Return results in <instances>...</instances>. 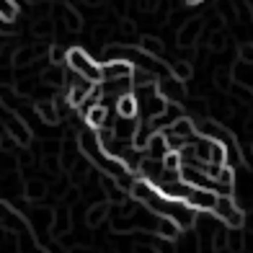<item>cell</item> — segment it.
<instances>
[{
	"instance_id": "ffe728a7",
	"label": "cell",
	"mask_w": 253,
	"mask_h": 253,
	"mask_svg": "<svg viewBox=\"0 0 253 253\" xmlns=\"http://www.w3.org/2000/svg\"><path fill=\"white\" fill-rule=\"evenodd\" d=\"M243 248H246L243 227H227V251L230 253H243Z\"/></svg>"
},
{
	"instance_id": "d6a6232c",
	"label": "cell",
	"mask_w": 253,
	"mask_h": 253,
	"mask_svg": "<svg viewBox=\"0 0 253 253\" xmlns=\"http://www.w3.org/2000/svg\"><path fill=\"white\" fill-rule=\"evenodd\" d=\"M251 153H253V145H251Z\"/></svg>"
},
{
	"instance_id": "f1b7e54d",
	"label": "cell",
	"mask_w": 253,
	"mask_h": 253,
	"mask_svg": "<svg viewBox=\"0 0 253 253\" xmlns=\"http://www.w3.org/2000/svg\"><path fill=\"white\" fill-rule=\"evenodd\" d=\"M238 54H240V65H253V44H251V42L240 44Z\"/></svg>"
},
{
	"instance_id": "ba28073f",
	"label": "cell",
	"mask_w": 253,
	"mask_h": 253,
	"mask_svg": "<svg viewBox=\"0 0 253 253\" xmlns=\"http://www.w3.org/2000/svg\"><path fill=\"white\" fill-rule=\"evenodd\" d=\"M137 126H140V122H137V117L134 119H124V117H119L117 122H114V137L117 140H122V142H132L134 140V134H137Z\"/></svg>"
},
{
	"instance_id": "2e32d148",
	"label": "cell",
	"mask_w": 253,
	"mask_h": 253,
	"mask_svg": "<svg viewBox=\"0 0 253 253\" xmlns=\"http://www.w3.org/2000/svg\"><path fill=\"white\" fill-rule=\"evenodd\" d=\"M39 80H42L44 85H52V88L62 85L65 83V65H49V67H44V73H42Z\"/></svg>"
},
{
	"instance_id": "603a6c76",
	"label": "cell",
	"mask_w": 253,
	"mask_h": 253,
	"mask_svg": "<svg viewBox=\"0 0 253 253\" xmlns=\"http://www.w3.org/2000/svg\"><path fill=\"white\" fill-rule=\"evenodd\" d=\"M44 168H47V173H52V176H60V170H62V155L44 153Z\"/></svg>"
},
{
	"instance_id": "7c38bea8",
	"label": "cell",
	"mask_w": 253,
	"mask_h": 253,
	"mask_svg": "<svg viewBox=\"0 0 253 253\" xmlns=\"http://www.w3.org/2000/svg\"><path fill=\"white\" fill-rule=\"evenodd\" d=\"M52 233L60 238L70 233V207H57L54 210V220H52Z\"/></svg>"
},
{
	"instance_id": "4fadbf2b",
	"label": "cell",
	"mask_w": 253,
	"mask_h": 253,
	"mask_svg": "<svg viewBox=\"0 0 253 253\" xmlns=\"http://www.w3.org/2000/svg\"><path fill=\"white\" fill-rule=\"evenodd\" d=\"M109 210H111V204H109V202H98V204H93V207H90V210L85 212V225H88V227H98L101 222H106Z\"/></svg>"
},
{
	"instance_id": "484cf974",
	"label": "cell",
	"mask_w": 253,
	"mask_h": 253,
	"mask_svg": "<svg viewBox=\"0 0 253 253\" xmlns=\"http://www.w3.org/2000/svg\"><path fill=\"white\" fill-rule=\"evenodd\" d=\"M214 83H217L220 90H230V88H233V80H230V70H227V67H222V70L214 73Z\"/></svg>"
},
{
	"instance_id": "6da1fadb",
	"label": "cell",
	"mask_w": 253,
	"mask_h": 253,
	"mask_svg": "<svg viewBox=\"0 0 253 253\" xmlns=\"http://www.w3.org/2000/svg\"><path fill=\"white\" fill-rule=\"evenodd\" d=\"M65 62H67V67H70L73 73L88 78L90 83H101V65L93 62V57H90L85 49H80V47L67 49V60Z\"/></svg>"
},
{
	"instance_id": "4dcf8cb0",
	"label": "cell",
	"mask_w": 253,
	"mask_h": 253,
	"mask_svg": "<svg viewBox=\"0 0 253 253\" xmlns=\"http://www.w3.org/2000/svg\"><path fill=\"white\" fill-rule=\"evenodd\" d=\"M78 197H80V191H78V189H70V191L65 194V204H73Z\"/></svg>"
},
{
	"instance_id": "8fae6325",
	"label": "cell",
	"mask_w": 253,
	"mask_h": 253,
	"mask_svg": "<svg viewBox=\"0 0 253 253\" xmlns=\"http://www.w3.org/2000/svg\"><path fill=\"white\" fill-rule=\"evenodd\" d=\"M199 34H202V21H199V18L186 21V26L178 31V44H181L183 49H189V47H194V44H197Z\"/></svg>"
},
{
	"instance_id": "5bb4252c",
	"label": "cell",
	"mask_w": 253,
	"mask_h": 253,
	"mask_svg": "<svg viewBox=\"0 0 253 253\" xmlns=\"http://www.w3.org/2000/svg\"><path fill=\"white\" fill-rule=\"evenodd\" d=\"M47 183H44L42 178H29L26 183H24V197L29 199V202H39V199H44L47 197Z\"/></svg>"
},
{
	"instance_id": "cb8c5ba5",
	"label": "cell",
	"mask_w": 253,
	"mask_h": 253,
	"mask_svg": "<svg viewBox=\"0 0 253 253\" xmlns=\"http://www.w3.org/2000/svg\"><path fill=\"white\" fill-rule=\"evenodd\" d=\"M16 16H18V3L16 0H0V18H5V21L13 24Z\"/></svg>"
},
{
	"instance_id": "9a60e30c",
	"label": "cell",
	"mask_w": 253,
	"mask_h": 253,
	"mask_svg": "<svg viewBox=\"0 0 253 253\" xmlns=\"http://www.w3.org/2000/svg\"><path fill=\"white\" fill-rule=\"evenodd\" d=\"M137 111H140V106H137V98L134 93H124L122 98H117V114L124 119H134Z\"/></svg>"
},
{
	"instance_id": "e0dca14e",
	"label": "cell",
	"mask_w": 253,
	"mask_h": 253,
	"mask_svg": "<svg viewBox=\"0 0 253 253\" xmlns=\"http://www.w3.org/2000/svg\"><path fill=\"white\" fill-rule=\"evenodd\" d=\"M140 49H142L145 54L155 57V60H163V57H166V44L160 42L158 37H142V42H140Z\"/></svg>"
},
{
	"instance_id": "d4e9b609",
	"label": "cell",
	"mask_w": 253,
	"mask_h": 253,
	"mask_svg": "<svg viewBox=\"0 0 253 253\" xmlns=\"http://www.w3.org/2000/svg\"><path fill=\"white\" fill-rule=\"evenodd\" d=\"M181 153L178 150H168L166 153V158H163V168H168V170H178L181 168Z\"/></svg>"
},
{
	"instance_id": "1f68e13d",
	"label": "cell",
	"mask_w": 253,
	"mask_h": 253,
	"mask_svg": "<svg viewBox=\"0 0 253 253\" xmlns=\"http://www.w3.org/2000/svg\"><path fill=\"white\" fill-rule=\"evenodd\" d=\"M70 253H101V251H96V248H70Z\"/></svg>"
},
{
	"instance_id": "9c48e42d",
	"label": "cell",
	"mask_w": 253,
	"mask_h": 253,
	"mask_svg": "<svg viewBox=\"0 0 253 253\" xmlns=\"http://www.w3.org/2000/svg\"><path fill=\"white\" fill-rule=\"evenodd\" d=\"M168 150H170V147H168L166 134L163 132H153L150 140H147V145H145V155L147 158H155V160H163Z\"/></svg>"
},
{
	"instance_id": "277c9868",
	"label": "cell",
	"mask_w": 253,
	"mask_h": 253,
	"mask_svg": "<svg viewBox=\"0 0 253 253\" xmlns=\"http://www.w3.org/2000/svg\"><path fill=\"white\" fill-rule=\"evenodd\" d=\"M3 122H5V132L13 137V140L18 142V145H29L31 142V129H29V124L21 119V117H16V114H10V111H5V117H3Z\"/></svg>"
},
{
	"instance_id": "52a82bcc",
	"label": "cell",
	"mask_w": 253,
	"mask_h": 253,
	"mask_svg": "<svg viewBox=\"0 0 253 253\" xmlns=\"http://www.w3.org/2000/svg\"><path fill=\"white\" fill-rule=\"evenodd\" d=\"M129 75H132V65L124 60H114V62L101 65V83H106V80H122Z\"/></svg>"
},
{
	"instance_id": "83f0119b",
	"label": "cell",
	"mask_w": 253,
	"mask_h": 253,
	"mask_svg": "<svg viewBox=\"0 0 253 253\" xmlns=\"http://www.w3.org/2000/svg\"><path fill=\"white\" fill-rule=\"evenodd\" d=\"M155 251L158 253H178L176 240H168V238H158L155 240Z\"/></svg>"
},
{
	"instance_id": "30bf717a",
	"label": "cell",
	"mask_w": 253,
	"mask_h": 253,
	"mask_svg": "<svg viewBox=\"0 0 253 253\" xmlns=\"http://www.w3.org/2000/svg\"><path fill=\"white\" fill-rule=\"evenodd\" d=\"M34 114L44 122V124H49V126H54V124H60V111H57V106H54V101H37L34 103Z\"/></svg>"
},
{
	"instance_id": "5b68a950",
	"label": "cell",
	"mask_w": 253,
	"mask_h": 253,
	"mask_svg": "<svg viewBox=\"0 0 253 253\" xmlns=\"http://www.w3.org/2000/svg\"><path fill=\"white\" fill-rule=\"evenodd\" d=\"M214 202H217V194L212 189H197V186H194V191L189 194V199H186V204L191 207V210H197V212H212Z\"/></svg>"
},
{
	"instance_id": "7a4b0ae2",
	"label": "cell",
	"mask_w": 253,
	"mask_h": 253,
	"mask_svg": "<svg viewBox=\"0 0 253 253\" xmlns=\"http://www.w3.org/2000/svg\"><path fill=\"white\" fill-rule=\"evenodd\" d=\"M212 214L227 227H243V222H246V214L233 197H217Z\"/></svg>"
},
{
	"instance_id": "d6986e66",
	"label": "cell",
	"mask_w": 253,
	"mask_h": 253,
	"mask_svg": "<svg viewBox=\"0 0 253 253\" xmlns=\"http://www.w3.org/2000/svg\"><path fill=\"white\" fill-rule=\"evenodd\" d=\"M155 233H158L160 238L176 240V238L181 235V227H178V222H176V220H170V217H160L158 225H155Z\"/></svg>"
},
{
	"instance_id": "44dd1931",
	"label": "cell",
	"mask_w": 253,
	"mask_h": 253,
	"mask_svg": "<svg viewBox=\"0 0 253 253\" xmlns=\"http://www.w3.org/2000/svg\"><path fill=\"white\" fill-rule=\"evenodd\" d=\"M170 67V75H173L176 80H181V83H186V80L191 78V62H186V60H178V62H173V65H168Z\"/></svg>"
},
{
	"instance_id": "f546056e",
	"label": "cell",
	"mask_w": 253,
	"mask_h": 253,
	"mask_svg": "<svg viewBox=\"0 0 253 253\" xmlns=\"http://www.w3.org/2000/svg\"><path fill=\"white\" fill-rule=\"evenodd\" d=\"M210 49L212 52H222L225 49V31H214L210 37Z\"/></svg>"
},
{
	"instance_id": "ac0fdd59",
	"label": "cell",
	"mask_w": 253,
	"mask_h": 253,
	"mask_svg": "<svg viewBox=\"0 0 253 253\" xmlns=\"http://www.w3.org/2000/svg\"><path fill=\"white\" fill-rule=\"evenodd\" d=\"M106 117H109V109L103 106V103H96L85 117V126L88 129H101V126L106 124Z\"/></svg>"
},
{
	"instance_id": "3957f363",
	"label": "cell",
	"mask_w": 253,
	"mask_h": 253,
	"mask_svg": "<svg viewBox=\"0 0 253 253\" xmlns=\"http://www.w3.org/2000/svg\"><path fill=\"white\" fill-rule=\"evenodd\" d=\"M158 96H163L168 103H183L186 101V88H183L181 80H176L173 75H168V78L158 80Z\"/></svg>"
},
{
	"instance_id": "7402d4cb",
	"label": "cell",
	"mask_w": 253,
	"mask_h": 253,
	"mask_svg": "<svg viewBox=\"0 0 253 253\" xmlns=\"http://www.w3.org/2000/svg\"><path fill=\"white\" fill-rule=\"evenodd\" d=\"M60 13L65 16V24H67V31H80V16L73 10V5H65V8H60Z\"/></svg>"
},
{
	"instance_id": "8992f818",
	"label": "cell",
	"mask_w": 253,
	"mask_h": 253,
	"mask_svg": "<svg viewBox=\"0 0 253 253\" xmlns=\"http://www.w3.org/2000/svg\"><path fill=\"white\" fill-rule=\"evenodd\" d=\"M158 191H160V189L155 186L153 181H147V178H140V176H137V178L132 181V186H129V197H132L134 202H140V204H147Z\"/></svg>"
},
{
	"instance_id": "4316f807",
	"label": "cell",
	"mask_w": 253,
	"mask_h": 253,
	"mask_svg": "<svg viewBox=\"0 0 253 253\" xmlns=\"http://www.w3.org/2000/svg\"><path fill=\"white\" fill-rule=\"evenodd\" d=\"M52 31H54V24H52L49 18H42V21L34 24V34H37V37H49Z\"/></svg>"
}]
</instances>
